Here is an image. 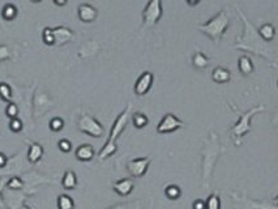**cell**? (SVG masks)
Wrapping results in <instances>:
<instances>
[{"label": "cell", "mask_w": 278, "mask_h": 209, "mask_svg": "<svg viewBox=\"0 0 278 209\" xmlns=\"http://www.w3.org/2000/svg\"><path fill=\"white\" fill-rule=\"evenodd\" d=\"M237 11L238 13H239L242 21H243V33H242L240 37H238L237 39H235L234 49L252 52V54L261 56V58L267 59V60L275 64L277 58H275L274 50L269 46L268 42H265L263 38L260 37L258 29L252 25L251 21L247 18V16L244 15L243 11L240 9L239 6H237Z\"/></svg>", "instance_id": "1"}, {"label": "cell", "mask_w": 278, "mask_h": 209, "mask_svg": "<svg viewBox=\"0 0 278 209\" xmlns=\"http://www.w3.org/2000/svg\"><path fill=\"white\" fill-rule=\"evenodd\" d=\"M129 118H131V104H128V106L117 116L114 124L111 126L110 135H108L107 140H106L105 145H103V148L101 149L100 153H98V160L106 161L108 157L114 156V154L117 153L118 151L117 140L120 135L123 134V131L126 130L127 124H128L129 122Z\"/></svg>", "instance_id": "2"}, {"label": "cell", "mask_w": 278, "mask_h": 209, "mask_svg": "<svg viewBox=\"0 0 278 209\" xmlns=\"http://www.w3.org/2000/svg\"><path fill=\"white\" fill-rule=\"evenodd\" d=\"M223 152L221 148L218 136L214 132H211V137L206 140V145L204 148V154H202V183L205 187H209L212 175H213L214 165H216L218 156Z\"/></svg>", "instance_id": "3"}, {"label": "cell", "mask_w": 278, "mask_h": 209, "mask_svg": "<svg viewBox=\"0 0 278 209\" xmlns=\"http://www.w3.org/2000/svg\"><path fill=\"white\" fill-rule=\"evenodd\" d=\"M228 25H230V13L227 9H222L205 24L196 25V29L206 35L211 41L220 42L225 35Z\"/></svg>", "instance_id": "4"}, {"label": "cell", "mask_w": 278, "mask_h": 209, "mask_svg": "<svg viewBox=\"0 0 278 209\" xmlns=\"http://www.w3.org/2000/svg\"><path fill=\"white\" fill-rule=\"evenodd\" d=\"M261 111H265V106L263 104H258L255 108H252L251 110L246 111V113H240L239 120L230 128L228 131V135H230V139L234 142L235 147H240L242 142H243V137L246 136L248 132H251L252 130V118L256 115V114L261 113Z\"/></svg>", "instance_id": "5"}, {"label": "cell", "mask_w": 278, "mask_h": 209, "mask_svg": "<svg viewBox=\"0 0 278 209\" xmlns=\"http://www.w3.org/2000/svg\"><path fill=\"white\" fill-rule=\"evenodd\" d=\"M77 128H79L80 132L88 135L90 137H94V139H98V137L103 136V134H105V127L102 126V123L98 122L93 115H89L86 113H82L79 116Z\"/></svg>", "instance_id": "6"}, {"label": "cell", "mask_w": 278, "mask_h": 209, "mask_svg": "<svg viewBox=\"0 0 278 209\" xmlns=\"http://www.w3.org/2000/svg\"><path fill=\"white\" fill-rule=\"evenodd\" d=\"M164 11H162V0H149L143 11V29L153 28L161 20Z\"/></svg>", "instance_id": "7"}, {"label": "cell", "mask_w": 278, "mask_h": 209, "mask_svg": "<svg viewBox=\"0 0 278 209\" xmlns=\"http://www.w3.org/2000/svg\"><path fill=\"white\" fill-rule=\"evenodd\" d=\"M183 127H184V123L179 119L175 114L167 113L165 114L164 118L161 119V122L157 126V134L159 135L171 134V132H175V131L180 130V128Z\"/></svg>", "instance_id": "8"}, {"label": "cell", "mask_w": 278, "mask_h": 209, "mask_svg": "<svg viewBox=\"0 0 278 209\" xmlns=\"http://www.w3.org/2000/svg\"><path fill=\"white\" fill-rule=\"evenodd\" d=\"M150 162H152L150 157H138V158H135V160L129 161L127 163V172L129 173L131 177L141 178L148 173Z\"/></svg>", "instance_id": "9"}, {"label": "cell", "mask_w": 278, "mask_h": 209, "mask_svg": "<svg viewBox=\"0 0 278 209\" xmlns=\"http://www.w3.org/2000/svg\"><path fill=\"white\" fill-rule=\"evenodd\" d=\"M53 106V99L47 93L38 90L33 97V114L34 116H42Z\"/></svg>", "instance_id": "10"}, {"label": "cell", "mask_w": 278, "mask_h": 209, "mask_svg": "<svg viewBox=\"0 0 278 209\" xmlns=\"http://www.w3.org/2000/svg\"><path fill=\"white\" fill-rule=\"evenodd\" d=\"M153 82H154V75L150 71H145L138 76L136 80L135 87H133V92L137 97H143L145 94L149 93V90L152 89Z\"/></svg>", "instance_id": "11"}, {"label": "cell", "mask_w": 278, "mask_h": 209, "mask_svg": "<svg viewBox=\"0 0 278 209\" xmlns=\"http://www.w3.org/2000/svg\"><path fill=\"white\" fill-rule=\"evenodd\" d=\"M54 46H63L75 38V32L64 25H59L53 28Z\"/></svg>", "instance_id": "12"}, {"label": "cell", "mask_w": 278, "mask_h": 209, "mask_svg": "<svg viewBox=\"0 0 278 209\" xmlns=\"http://www.w3.org/2000/svg\"><path fill=\"white\" fill-rule=\"evenodd\" d=\"M77 16H79L80 21L85 24L94 23L98 17V11H97L96 7H93L91 4L82 3L80 4L79 8H77Z\"/></svg>", "instance_id": "13"}, {"label": "cell", "mask_w": 278, "mask_h": 209, "mask_svg": "<svg viewBox=\"0 0 278 209\" xmlns=\"http://www.w3.org/2000/svg\"><path fill=\"white\" fill-rule=\"evenodd\" d=\"M100 45L97 44L96 41H88L80 47L77 56L82 59V60H89V59L94 58L100 52Z\"/></svg>", "instance_id": "14"}, {"label": "cell", "mask_w": 278, "mask_h": 209, "mask_svg": "<svg viewBox=\"0 0 278 209\" xmlns=\"http://www.w3.org/2000/svg\"><path fill=\"white\" fill-rule=\"evenodd\" d=\"M112 190L117 192L119 196H128L133 190H135V183L133 180L129 179V178H123V179H119L112 184Z\"/></svg>", "instance_id": "15"}, {"label": "cell", "mask_w": 278, "mask_h": 209, "mask_svg": "<svg viewBox=\"0 0 278 209\" xmlns=\"http://www.w3.org/2000/svg\"><path fill=\"white\" fill-rule=\"evenodd\" d=\"M212 80L216 84H226L231 80V71L222 66H218L212 71Z\"/></svg>", "instance_id": "16"}, {"label": "cell", "mask_w": 278, "mask_h": 209, "mask_svg": "<svg viewBox=\"0 0 278 209\" xmlns=\"http://www.w3.org/2000/svg\"><path fill=\"white\" fill-rule=\"evenodd\" d=\"M43 147L38 142L30 141L29 142V148H28V161H29L32 165H35L37 162L41 161V158L43 157Z\"/></svg>", "instance_id": "17"}, {"label": "cell", "mask_w": 278, "mask_h": 209, "mask_svg": "<svg viewBox=\"0 0 278 209\" xmlns=\"http://www.w3.org/2000/svg\"><path fill=\"white\" fill-rule=\"evenodd\" d=\"M94 149L90 144H81L75 151V157L81 162H89L94 158Z\"/></svg>", "instance_id": "18"}, {"label": "cell", "mask_w": 278, "mask_h": 209, "mask_svg": "<svg viewBox=\"0 0 278 209\" xmlns=\"http://www.w3.org/2000/svg\"><path fill=\"white\" fill-rule=\"evenodd\" d=\"M238 70L243 76H249L255 71V66L253 61L248 55H242L238 59Z\"/></svg>", "instance_id": "19"}, {"label": "cell", "mask_w": 278, "mask_h": 209, "mask_svg": "<svg viewBox=\"0 0 278 209\" xmlns=\"http://www.w3.org/2000/svg\"><path fill=\"white\" fill-rule=\"evenodd\" d=\"M77 184H79V180H77L76 173L72 172V170H67L62 178L63 189L67 190V191H72V190H76Z\"/></svg>", "instance_id": "20"}, {"label": "cell", "mask_w": 278, "mask_h": 209, "mask_svg": "<svg viewBox=\"0 0 278 209\" xmlns=\"http://www.w3.org/2000/svg\"><path fill=\"white\" fill-rule=\"evenodd\" d=\"M259 34H260V37L263 38L264 41L265 42H272L273 39H274L275 37V29H274V26H273V24L270 23H265L263 24V25L260 26L258 29Z\"/></svg>", "instance_id": "21"}, {"label": "cell", "mask_w": 278, "mask_h": 209, "mask_svg": "<svg viewBox=\"0 0 278 209\" xmlns=\"http://www.w3.org/2000/svg\"><path fill=\"white\" fill-rule=\"evenodd\" d=\"M191 60H192L193 67L197 68V70H205V68L209 66V63H211V59H209L208 56L205 55L204 52L201 51L195 52Z\"/></svg>", "instance_id": "22"}, {"label": "cell", "mask_w": 278, "mask_h": 209, "mask_svg": "<svg viewBox=\"0 0 278 209\" xmlns=\"http://www.w3.org/2000/svg\"><path fill=\"white\" fill-rule=\"evenodd\" d=\"M17 15H18V9L15 4L8 3L3 7V9H2V18L6 21L15 20V18L17 17Z\"/></svg>", "instance_id": "23"}, {"label": "cell", "mask_w": 278, "mask_h": 209, "mask_svg": "<svg viewBox=\"0 0 278 209\" xmlns=\"http://www.w3.org/2000/svg\"><path fill=\"white\" fill-rule=\"evenodd\" d=\"M131 118H132V124H133V127L135 128H137V130L145 128L148 126V123H149L148 116L144 113H135L131 116Z\"/></svg>", "instance_id": "24"}, {"label": "cell", "mask_w": 278, "mask_h": 209, "mask_svg": "<svg viewBox=\"0 0 278 209\" xmlns=\"http://www.w3.org/2000/svg\"><path fill=\"white\" fill-rule=\"evenodd\" d=\"M24 186H25V183H24V180L21 179L20 177H17V175L7 179L6 183V187L8 190H11V191H20V190L24 189Z\"/></svg>", "instance_id": "25"}, {"label": "cell", "mask_w": 278, "mask_h": 209, "mask_svg": "<svg viewBox=\"0 0 278 209\" xmlns=\"http://www.w3.org/2000/svg\"><path fill=\"white\" fill-rule=\"evenodd\" d=\"M58 209H75V201L70 195H59L58 196Z\"/></svg>", "instance_id": "26"}, {"label": "cell", "mask_w": 278, "mask_h": 209, "mask_svg": "<svg viewBox=\"0 0 278 209\" xmlns=\"http://www.w3.org/2000/svg\"><path fill=\"white\" fill-rule=\"evenodd\" d=\"M165 195H166L167 199L170 200H178L182 195V190L180 187L176 186V184H169V186L165 189Z\"/></svg>", "instance_id": "27"}, {"label": "cell", "mask_w": 278, "mask_h": 209, "mask_svg": "<svg viewBox=\"0 0 278 209\" xmlns=\"http://www.w3.org/2000/svg\"><path fill=\"white\" fill-rule=\"evenodd\" d=\"M205 209H221V199L218 194H211L205 200Z\"/></svg>", "instance_id": "28"}, {"label": "cell", "mask_w": 278, "mask_h": 209, "mask_svg": "<svg viewBox=\"0 0 278 209\" xmlns=\"http://www.w3.org/2000/svg\"><path fill=\"white\" fill-rule=\"evenodd\" d=\"M0 99L4 102H8V103L13 99L12 89L7 82H0Z\"/></svg>", "instance_id": "29"}, {"label": "cell", "mask_w": 278, "mask_h": 209, "mask_svg": "<svg viewBox=\"0 0 278 209\" xmlns=\"http://www.w3.org/2000/svg\"><path fill=\"white\" fill-rule=\"evenodd\" d=\"M42 41L47 46H54V34L51 28H44L42 30Z\"/></svg>", "instance_id": "30"}, {"label": "cell", "mask_w": 278, "mask_h": 209, "mask_svg": "<svg viewBox=\"0 0 278 209\" xmlns=\"http://www.w3.org/2000/svg\"><path fill=\"white\" fill-rule=\"evenodd\" d=\"M49 126H50V130L53 132H59V131H62L64 128V120L62 118H59V116H55L50 120Z\"/></svg>", "instance_id": "31"}, {"label": "cell", "mask_w": 278, "mask_h": 209, "mask_svg": "<svg viewBox=\"0 0 278 209\" xmlns=\"http://www.w3.org/2000/svg\"><path fill=\"white\" fill-rule=\"evenodd\" d=\"M24 128L22 124V120L20 119V118H12L11 120H9V130L12 131V132H15V134H17V132H21Z\"/></svg>", "instance_id": "32"}, {"label": "cell", "mask_w": 278, "mask_h": 209, "mask_svg": "<svg viewBox=\"0 0 278 209\" xmlns=\"http://www.w3.org/2000/svg\"><path fill=\"white\" fill-rule=\"evenodd\" d=\"M6 115L8 116L9 119H12V118H17V115H18L17 104L13 103V102H9L6 108Z\"/></svg>", "instance_id": "33"}, {"label": "cell", "mask_w": 278, "mask_h": 209, "mask_svg": "<svg viewBox=\"0 0 278 209\" xmlns=\"http://www.w3.org/2000/svg\"><path fill=\"white\" fill-rule=\"evenodd\" d=\"M12 58V51L7 45H0V61L9 60Z\"/></svg>", "instance_id": "34"}, {"label": "cell", "mask_w": 278, "mask_h": 209, "mask_svg": "<svg viewBox=\"0 0 278 209\" xmlns=\"http://www.w3.org/2000/svg\"><path fill=\"white\" fill-rule=\"evenodd\" d=\"M58 147L62 152H64V153H68V152H71V149H72V142H71L70 140H67V139H62L60 141L58 142Z\"/></svg>", "instance_id": "35"}, {"label": "cell", "mask_w": 278, "mask_h": 209, "mask_svg": "<svg viewBox=\"0 0 278 209\" xmlns=\"http://www.w3.org/2000/svg\"><path fill=\"white\" fill-rule=\"evenodd\" d=\"M107 209H137L136 208V204L133 203H122V204H115V205L110 206Z\"/></svg>", "instance_id": "36"}, {"label": "cell", "mask_w": 278, "mask_h": 209, "mask_svg": "<svg viewBox=\"0 0 278 209\" xmlns=\"http://www.w3.org/2000/svg\"><path fill=\"white\" fill-rule=\"evenodd\" d=\"M7 178H0V209L4 208V201H3V190L6 187Z\"/></svg>", "instance_id": "37"}, {"label": "cell", "mask_w": 278, "mask_h": 209, "mask_svg": "<svg viewBox=\"0 0 278 209\" xmlns=\"http://www.w3.org/2000/svg\"><path fill=\"white\" fill-rule=\"evenodd\" d=\"M8 162H9L8 157H7L4 153H2V152H0V169L7 168Z\"/></svg>", "instance_id": "38"}, {"label": "cell", "mask_w": 278, "mask_h": 209, "mask_svg": "<svg viewBox=\"0 0 278 209\" xmlns=\"http://www.w3.org/2000/svg\"><path fill=\"white\" fill-rule=\"evenodd\" d=\"M192 209H205V201L199 199V200H195L192 203Z\"/></svg>", "instance_id": "39"}, {"label": "cell", "mask_w": 278, "mask_h": 209, "mask_svg": "<svg viewBox=\"0 0 278 209\" xmlns=\"http://www.w3.org/2000/svg\"><path fill=\"white\" fill-rule=\"evenodd\" d=\"M54 4L58 7H64L68 3V0H53Z\"/></svg>", "instance_id": "40"}, {"label": "cell", "mask_w": 278, "mask_h": 209, "mask_svg": "<svg viewBox=\"0 0 278 209\" xmlns=\"http://www.w3.org/2000/svg\"><path fill=\"white\" fill-rule=\"evenodd\" d=\"M186 2H187L191 7H193V6H197L201 0H186Z\"/></svg>", "instance_id": "41"}, {"label": "cell", "mask_w": 278, "mask_h": 209, "mask_svg": "<svg viewBox=\"0 0 278 209\" xmlns=\"http://www.w3.org/2000/svg\"><path fill=\"white\" fill-rule=\"evenodd\" d=\"M18 209H32V208H30V206H28V205H21Z\"/></svg>", "instance_id": "42"}, {"label": "cell", "mask_w": 278, "mask_h": 209, "mask_svg": "<svg viewBox=\"0 0 278 209\" xmlns=\"http://www.w3.org/2000/svg\"><path fill=\"white\" fill-rule=\"evenodd\" d=\"M30 2H32V3H41L42 0H30Z\"/></svg>", "instance_id": "43"}]
</instances>
